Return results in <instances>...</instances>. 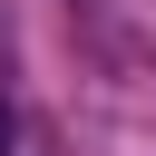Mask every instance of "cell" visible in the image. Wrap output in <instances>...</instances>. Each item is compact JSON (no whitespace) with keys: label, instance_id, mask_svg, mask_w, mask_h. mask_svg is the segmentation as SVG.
I'll list each match as a JSON object with an SVG mask.
<instances>
[{"label":"cell","instance_id":"obj_1","mask_svg":"<svg viewBox=\"0 0 156 156\" xmlns=\"http://www.w3.org/2000/svg\"><path fill=\"white\" fill-rule=\"evenodd\" d=\"M0 156H10V107H0Z\"/></svg>","mask_w":156,"mask_h":156}]
</instances>
